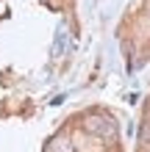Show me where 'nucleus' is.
<instances>
[{"label": "nucleus", "mask_w": 150, "mask_h": 152, "mask_svg": "<svg viewBox=\"0 0 150 152\" xmlns=\"http://www.w3.org/2000/svg\"><path fill=\"white\" fill-rule=\"evenodd\" d=\"M83 133L89 136H98V138H106V141H114L117 138V122L106 113H86L83 122H81Z\"/></svg>", "instance_id": "obj_1"}, {"label": "nucleus", "mask_w": 150, "mask_h": 152, "mask_svg": "<svg viewBox=\"0 0 150 152\" xmlns=\"http://www.w3.org/2000/svg\"><path fill=\"white\" fill-rule=\"evenodd\" d=\"M139 144H150V122H142V127H139Z\"/></svg>", "instance_id": "obj_3"}, {"label": "nucleus", "mask_w": 150, "mask_h": 152, "mask_svg": "<svg viewBox=\"0 0 150 152\" xmlns=\"http://www.w3.org/2000/svg\"><path fill=\"white\" fill-rule=\"evenodd\" d=\"M45 152H75V147H72L67 133H58V136H53L45 144Z\"/></svg>", "instance_id": "obj_2"}]
</instances>
